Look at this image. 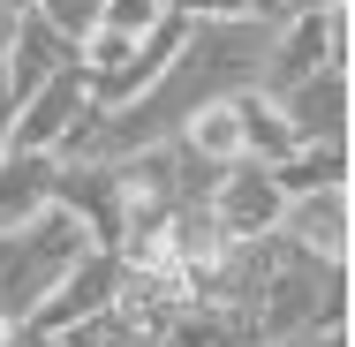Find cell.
<instances>
[{
  "label": "cell",
  "instance_id": "ba28073f",
  "mask_svg": "<svg viewBox=\"0 0 355 347\" xmlns=\"http://www.w3.org/2000/svg\"><path fill=\"white\" fill-rule=\"evenodd\" d=\"M114 287H121V257H114V249H83L69 272L53 279V294L31 310L23 340H46V332H61V325H76V317L106 310V302H114Z\"/></svg>",
  "mask_w": 355,
  "mask_h": 347
},
{
  "label": "cell",
  "instance_id": "8fae6325",
  "mask_svg": "<svg viewBox=\"0 0 355 347\" xmlns=\"http://www.w3.org/2000/svg\"><path fill=\"white\" fill-rule=\"evenodd\" d=\"M272 181L287 197H302V189H348V143H295L272 166Z\"/></svg>",
  "mask_w": 355,
  "mask_h": 347
},
{
  "label": "cell",
  "instance_id": "5bb4252c",
  "mask_svg": "<svg viewBox=\"0 0 355 347\" xmlns=\"http://www.w3.org/2000/svg\"><path fill=\"white\" fill-rule=\"evenodd\" d=\"M53 347H144L137 340V325L106 302V310H91V317H76V325H61V332H46Z\"/></svg>",
  "mask_w": 355,
  "mask_h": 347
},
{
  "label": "cell",
  "instance_id": "52a82bcc",
  "mask_svg": "<svg viewBox=\"0 0 355 347\" xmlns=\"http://www.w3.org/2000/svg\"><path fill=\"white\" fill-rule=\"evenodd\" d=\"M272 234H280L287 249L318 257V265H348V249H355V204H348V189H302V197H287Z\"/></svg>",
  "mask_w": 355,
  "mask_h": 347
},
{
  "label": "cell",
  "instance_id": "2e32d148",
  "mask_svg": "<svg viewBox=\"0 0 355 347\" xmlns=\"http://www.w3.org/2000/svg\"><path fill=\"white\" fill-rule=\"evenodd\" d=\"M159 15H166L159 0H106V15H98V23H106V30H129V38H144Z\"/></svg>",
  "mask_w": 355,
  "mask_h": 347
},
{
  "label": "cell",
  "instance_id": "ac0fdd59",
  "mask_svg": "<svg viewBox=\"0 0 355 347\" xmlns=\"http://www.w3.org/2000/svg\"><path fill=\"white\" fill-rule=\"evenodd\" d=\"M15 98H23V91H15L8 69H0V159H8V129H15Z\"/></svg>",
  "mask_w": 355,
  "mask_h": 347
},
{
  "label": "cell",
  "instance_id": "30bf717a",
  "mask_svg": "<svg viewBox=\"0 0 355 347\" xmlns=\"http://www.w3.org/2000/svg\"><path fill=\"white\" fill-rule=\"evenodd\" d=\"M234 114H242V159L250 166H280L295 151V129H287V114L265 91H234Z\"/></svg>",
  "mask_w": 355,
  "mask_h": 347
},
{
  "label": "cell",
  "instance_id": "7c38bea8",
  "mask_svg": "<svg viewBox=\"0 0 355 347\" xmlns=\"http://www.w3.org/2000/svg\"><path fill=\"white\" fill-rule=\"evenodd\" d=\"M174 136L189 143L197 159H212V166H234V159H242V114H234V98H212V106H197Z\"/></svg>",
  "mask_w": 355,
  "mask_h": 347
},
{
  "label": "cell",
  "instance_id": "7402d4cb",
  "mask_svg": "<svg viewBox=\"0 0 355 347\" xmlns=\"http://www.w3.org/2000/svg\"><path fill=\"white\" fill-rule=\"evenodd\" d=\"M0 8H31V0H0Z\"/></svg>",
  "mask_w": 355,
  "mask_h": 347
},
{
  "label": "cell",
  "instance_id": "9a60e30c",
  "mask_svg": "<svg viewBox=\"0 0 355 347\" xmlns=\"http://www.w3.org/2000/svg\"><path fill=\"white\" fill-rule=\"evenodd\" d=\"M61 38H83V30H98V15H106V0H31Z\"/></svg>",
  "mask_w": 355,
  "mask_h": 347
},
{
  "label": "cell",
  "instance_id": "8992f818",
  "mask_svg": "<svg viewBox=\"0 0 355 347\" xmlns=\"http://www.w3.org/2000/svg\"><path fill=\"white\" fill-rule=\"evenodd\" d=\"M280 204H287V189L272 181V166H250V159H234V166L212 181V197H205V211H212V226L227 242L272 234V226H280Z\"/></svg>",
  "mask_w": 355,
  "mask_h": 347
},
{
  "label": "cell",
  "instance_id": "277c9868",
  "mask_svg": "<svg viewBox=\"0 0 355 347\" xmlns=\"http://www.w3.org/2000/svg\"><path fill=\"white\" fill-rule=\"evenodd\" d=\"M83 106H91V75H83V61L53 69L46 83H31V91L15 98V129H8V151L53 159V151H61V136L76 129V114H83Z\"/></svg>",
  "mask_w": 355,
  "mask_h": 347
},
{
  "label": "cell",
  "instance_id": "d6986e66",
  "mask_svg": "<svg viewBox=\"0 0 355 347\" xmlns=\"http://www.w3.org/2000/svg\"><path fill=\"white\" fill-rule=\"evenodd\" d=\"M242 15H257V23H280V15H287V0H242Z\"/></svg>",
  "mask_w": 355,
  "mask_h": 347
},
{
  "label": "cell",
  "instance_id": "e0dca14e",
  "mask_svg": "<svg viewBox=\"0 0 355 347\" xmlns=\"http://www.w3.org/2000/svg\"><path fill=\"white\" fill-rule=\"evenodd\" d=\"M272 347H348V325H302V332H287Z\"/></svg>",
  "mask_w": 355,
  "mask_h": 347
},
{
  "label": "cell",
  "instance_id": "3957f363",
  "mask_svg": "<svg viewBox=\"0 0 355 347\" xmlns=\"http://www.w3.org/2000/svg\"><path fill=\"white\" fill-rule=\"evenodd\" d=\"M310 69H355V8H295L272 23V46H265V69H257V91L272 98L295 75Z\"/></svg>",
  "mask_w": 355,
  "mask_h": 347
},
{
  "label": "cell",
  "instance_id": "9c48e42d",
  "mask_svg": "<svg viewBox=\"0 0 355 347\" xmlns=\"http://www.w3.org/2000/svg\"><path fill=\"white\" fill-rule=\"evenodd\" d=\"M69 61H76V38H61L38 8H23V15H15V46H8V83L31 91V83H46V75L69 69Z\"/></svg>",
  "mask_w": 355,
  "mask_h": 347
},
{
  "label": "cell",
  "instance_id": "7a4b0ae2",
  "mask_svg": "<svg viewBox=\"0 0 355 347\" xmlns=\"http://www.w3.org/2000/svg\"><path fill=\"white\" fill-rule=\"evenodd\" d=\"M242 317H250L257 347L287 340L302 325H348V265H318V257H302V249L280 242V265H272V279L257 287V302Z\"/></svg>",
  "mask_w": 355,
  "mask_h": 347
},
{
  "label": "cell",
  "instance_id": "5b68a950",
  "mask_svg": "<svg viewBox=\"0 0 355 347\" xmlns=\"http://www.w3.org/2000/svg\"><path fill=\"white\" fill-rule=\"evenodd\" d=\"M355 69H310L295 75L287 91H272V106L287 114V129H295V143H348L355 136V91H348Z\"/></svg>",
  "mask_w": 355,
  "mask_h": 347
},
{
  "label": "cell",
  "instance_id": "44dd1931",
  "mask_svg": "<svg viewBox=\"0 0 355 347\" xmlns=\"http://www.w3.org/2000/svg\"><path fill=\"white\" fill-rule=\"evenodd\" d=\"M295 8H340V0H287V15H295Z\"/></svg>",
  "mask_w": 355,
  "mask_h": 347
},
{
  "label": "cell",
  "instance_id": "4fadbf2b",
  "mask_svg": "<svg viewBox=\"0 0 355 347\" xmlns=\"http://www.w3.org/2000/svg\"><path fill=\"white\" fill-rule=\"evenodd\" d=\"M53 197V159H31V151H8L0 159V219H23Z\"/></svg>",
  "mask_w": 355,
  "mask_h": 347
},
{
  "label": "cell",
  "instance_id": "6da1fadb",
  "mask_svg": "<svg viewBox=\"0 0 355 347\" xmlns=\"http://www.w3.org/2000/svg\"><path fill=\"white\" fill-rule=\"evenodd\" d=\"M83 249H98L91 226L69 204H53V197L38 211H23V219H0V347H23L31 310L53 294V279L69 272Z\"/></svg>",
  "mask_w": 355,
  "mask_h": 347
},
{
  "label": "cell",
  "instance_id": "ffe728a7",
  "mask_svg": "<svg viewBox=\"0 0 355 347\" xmlns=\"http://www.w3.org/2000/svg\"><path fill=\"white\" fill-rule=\"evenodd\" d=\"M15 15L23 8H0V69H8V46H15Z\"/></svg>",
  "mask_w": 355,
  "mask_h": 347
}]
</instances>
